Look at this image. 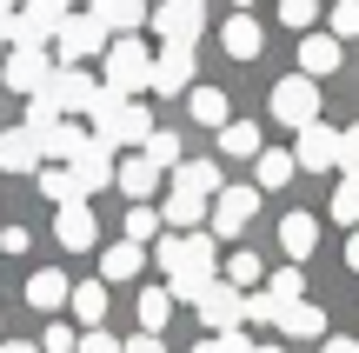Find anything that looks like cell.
Instances as JSON below:
<instances>
[{
  "label": "cell",
  "mask_w": 359,
  "mask_h": 353,
  "mask_svg": "<svg viewBox=\"0 0 359 353\" xmlns=\"http://www.w3.org/2000/svg\"><path fill=\"white\" fill-rule=\"evenodd\" d=\"M87 120H93V140H100V147H140L147 133H154V114H147L140 100H114L107 87L93 93Z\"/></svg>",
  "instance_id": "1"
},
{
  "label": "cell",
  "mask_w": 359,
  "mask_h": 353,
  "mask_svg": "<svg viewBox=\"0 0 359 353\" xmlns=\"http://www.w3.org/2000/svg\"><path fill=\"white\" fill-rule=\"evenodd\" d=\"M107 93L114 100H133V93H147V74H154V47H147L140 34H120V40H107Z\"/></svg>",
  "instance_id": "2"
},
{
  "label": "cell",
  "mask_w": 359,
  "mask_h": 353,
  "mask_svg": "<svg viewBox=\"0 0 359 353\" xmlns=\"http://www.w3.org/2000/svg\"><path fill=\"white\" fill-rule=\"evenodd\" d=\"M266 114L280 120V127H313V120H320V87H313L306 74H286V80H273V93H266Z\"/></svg>",
  "instance_id": "3"
},
{
  "label": "cell",
  "mask_w": 359,
  "mask_h": 353,
  "mask_svg": "<svg viewBox=\"0 0 359 353\" xmlns=\"http://www.w3.org/2000/svg\"><path fill=\"white\" fill-rule=\"evenodd\" d=\"M53 27H60V13H53V7H40V0H20V7L7 13V27H0V40H13V47H27V53H47Z\"/></svg>",
  "instance_id": "4"
},
{
  "label": "cell",
  "mask_w": 359,
  "mask_h": 353,
  "mask_svg": "<svg viewBox=\"0 0 359 353\" xmlns=\"http://www.w3.org/2000/svg\"><path fill=\"white\" fill-rule=\"evenodd\" d=\"M253 213H259V194H253V187H219L213 207H206V227H213V240H240Z\"/></svg>",
  "instance_id": "5"
},
{
  "label": "cell",
  "mask_w": 359,
  "mask_h": 353,
  "mask_svg": "<svg viewBox=\"0 0 359 353\" xmlns=\"http://www.w3.org/2000/svg\"><path fill=\"white\" fill-rule=\"evenodd\" d=\"M147 27H160L167 47H193L200 27H206V13H200V0H160V7L147 13Z\"/></svg>",
  "instance_id": "6"
},
{
  "label": "cell",
  "mask_w": 359,
  "mask_h": 353,
  "mask_svg": "<svg viewBox=\"0 0 359 353\" xmlns=\"http://www.w3.org/2000/svg\"><path fill=\"white\" fill-rule=\"evenodd\" d=\"M53 40H60V60H67V67H80V60H93V53H107V34H100V20H93V13H60Z\"/></svg>",
  "instance_id": "7"
},
{
  "label": "cell",
  "mask_w": 359,
  "mask_h": 353,
  "mask_svg": "<svg viewBox=\"0 0 359 353\" xmlns=\"http://www.w3.org/2000/svg\"><path fill=\"white\" fill-rule=\"evenodd\" d=\"M114 167H120V154H114V147H100V140H93V133H87V147H80V154L67 160V173H74L80 200H87V194H100V187L114 180Z\"/></svg>",
  "instance_id": "8"
},
{
  "label": "cell",
  "mask_w": 359,
  "mask_h": 353,
  "mask_svg": "<svg viewBox=\"0 0 359 353\" xmlns=\"http://www.w3.org/2000/svg\"><path fill=\"white\" fill-rule=\"evenodd\" d=\"M40 93H47V107H53V114H87V107H93V93H100V87H93V80L80 74V67H53V74H47V87H40Z\"/></svg>",
  "instance_id": "9"
},
{
  "label": "cell",
  "mask_w": 359,
  "mask_h": 353,
  "mask_svg": "<svg viewBox=\"0 0 359 353\" xmlns=\"http://www.w3.org/2000/svg\"><path fill=\"white\" fill-rule=\"evenodd\" d=\"M193 87V47H160L154 53V74H147V93H187Z\"/></svg>",
  "instance_id": "10"
},
{
  "label": "cell",
  "mask_w": 359,
  "mask_h": 353,
  "mask_svg": "<svg viewBox=\"0 0 359 353\" xmlns=\"http://www.w3.org/2000/svg\"><path fill=\"white\" fill-rule=\"evenodd\" d=\"M339 67H346V47H339L333 34H306L299 40V74H306L313 87H320L326 74H339Z\"/></svg>",
  "instance_id": "11"
},
{
  "label": "cell",
  "mask_w": 359,
  "mask_h": 353,
  "mask_svg": "<svg viewBox=\"0 0 359 353\" xmlns=\"http://www.w3.org/2000/svg\"><path fill=\"white\" fill-rule=\"evenodd\" d=\"M47 74H53V60H47V53H27V47H13V53H7V67H0V80H7L13 93H27V100L47 87Z\"/></svg>",
  "instance_id": "12"
},
{
  "label": "cell",
  "mask_w": 359,
  "mask_h": 353,
  "mask_svg": "<svg viewBox=\"0 0 359 353\" xmlns=\"http://www.w3.org/2000/svg\"><path fill=\"white\" fill-rule=\"evenodd\" d=\"M87 13L100 20V34H114V40H120V34H140L154 7H147V0H87Z\"/></svg>",
  "instance_id": "13"
},
{
  "label": "cell",
  "mask_w": 359,
  "mask_h": 353,
  "mask_svg": "<svg viewBox=\"0 0 359 353\" xmlns=\"http://www.w3.org/2000/svg\"><path fill=\"white\" fill-rule=\"evenodd\" d=\"M53 240H60L67 253H87L93 240H100V227H93L87 200H74V207H60V213H53Z\"/></svg>",
  "instance_id": "14"
},
{
  "label": "cell",
  "mask_w": 359,
  "mask_h": 353,
  "mask_svg": "<svg viewBox=\"0 0 359 353\" xmlns=\"http://www.w3.org/2000/svg\"><path fill=\"white\" fill-rule=\"evenodd\" d=\"M333 154H339V133L326 127V120H313V127H299V147H293V167H333Z\"/></svg>",
  "instance_id": "15"
},
{
  "label": "cell",
  "mask_w": 359,
  "mask_h": 353,
  "mask_svg": "<svg viewBox=\"0 0 359 353\" xmlns=\"http://www.w3.org/2000/svg\"><path fill=\"white\" fill-rule=\"evenodd\" d=\"M280 247H286V267H299L320 247V213H286L280 220Z\"/></svg>",
  "instance_id": "16"
},
{
  "label": "cell",
  "mask_w": 359,
  "mask_h": 353,
  "mask_svg": "<svg viewBox=\"0 0 359 353\" xmlns=\"http://www.w3.org/2000/svg\"><path fill=\"white\" fill-rule=\"evenodd\" d=\"M193 307H200V327H213V333L240 327V293H233V287H219V280H213V287H206Z\"/></svg>",
  "instance_id": "17"
},
{
  "label": "cell",
  "mask_w": 359,
  "mask_h": 353,
  "mask_svg": "<svg viewBox=\"0 0 359 353\" xmlns=\"http://www.w3.org/2000/svg\"><path fill=\"white\" fill-rule=\"evenodd\" d=\"M219 47L233 53V60H259V47H266V34H259L253 13H233L226 27H219Z\"/></svg>",
  "instance_id": "18"
},
{
  "label": "cell",
  "mask_w": 359,
  "mask_h": 353,
  "mask_svg": "<svg viewBox=\"0 0 359 353\" xmlns=\"http://www.w3.org/2000/svg\"><path fill=\"white\" fill-rule=\"evenodd\" d=\"M293 173H299L293 154H280V147H259V154H253V194H280Z\"/></svg>",
  "instance_id": "19"
},
{
  "label": "cell",
  "mask_w": 359,
  "mask_h": 353,
  "mask_svg": "<svg viewBox=\"0 0 359 353\" xmlns=\"http://www.w3.org/2000/svg\"><path fill=\"white\" fill-rule=\"evenodd\" d=\"M273 327L286 333V340H320V327H326V307H313V300H293V307H280V320Z\"/></svg>",
  "instance_id": "20"
},
{
  "label": "cell",
  "mask_w": 359,
  "mask_h": 353,
  "mask_svg": "<svg viewBox=\"0 0 359 353\" xmlns=\"http://www.w3.org/2000/svg\"><path fill=\"white\" fill-rule=\"evenodd\" d=\"M114 180H120V194H127L133 207H147V200H154V187H160V173L147 167L140 154H127V160H120V167H114Z\"/></svg>",
  "instance_id": "21"
},
{
  "label": "cell",
  "mask_w": 359,
  "mask_h": 353,
  "mask_svg": "<svg viewBox=\"0 0 359 353\" xmlns=\"http://www.w3.org/2000/svg\"><path fill=\"white\" fill-rule=\"evenodd\" d=\"M173 194L213 200L219 194V167H213V160H180V167H173Z\"/></svg>",
  "instance_id": "22"
},
{
  "label": "cell",
  "mask_w": 359,
  "mask_h": 353,
  "mask_svg": "<svg viewBox=\"0 0 359 353\" xmlns=\"http://www.w3.org/2000/svg\"><path fill=\"white\" fill-rule=\"evenodd\" d=\"M0 173H40V147H34V133H20V127L0 133Z\"/></svg>",
  "instance_id": "23"
},
{
  "label": "cell",
  "mask_w": 359,
  "mask_h": 353,
  "mask_svg": "<svg viewBox=\"0 0 359 353\" xmlns=\"http://www.w3.org/2000/svg\"><path fill=\"white\" fill-rule=\"evenodd\" d=\"M187 114L200 120V127H226V120H233V100L219 87H187Z\"/></svg>",
  "instance_id": "24"
},
{
  "label": "cell",
  "mask_w": 359,
  "mask_h": 353,
  "mask_svg": "<svg viewBox=\"0 0 359 353\" xmlns=\"http://www.w3.org/2000/svg\"><path fill=\"white\" fill-rule=\"evenodd\" d=\"M160 227H173V234H200V227H206V200H193V194H167V207H160Z\"/></svg>",
  "instance_id": "25"
},
{
  "label": "cell",
  "mask_w": 359,
  "mask_h": 353,
  "mask_svg": "<svg viewBox=\"0 0 359 353\" xmlns=\"http://www.w3.org/2000/svg\"><path fill=\"white\" fill-rule=\"evenodd\" d=\"M140 160H147L154 173H173L180 160H187V154H180V133H173V127H154V133L140 140Z\"/></svg>",
  "instance_id": "26"
},
{
  "label": "cell",
  "mask_w": 359,
  "mask_h": 353,
  "mask_svg": "<svg viewBox=\"0 0 359 353\" xmlns=\"http://www.w3.org/2000/svg\"><path fill=\"white\" fill-rule=\"evenodd\" d=\"M67 307H74L80 327H100V320H107V287H100V280H80V287H67Z\"/></svg>",
  "instance_id": "27"
},
{
  "label": "cell",
  "mask_w": 359,
  "mask_h": 353,
  "mask_svg": "<svg viewBox=\"0 0 359 353\" xmlns=\"http://www.w3.org/2000/svg\"><path fill=\"white\" fill-rule=\"evenodd\" d=\"M27 307H40V314H60L67 307V274H27Z\"/></svg>",
  "instance_id": "28"
},
{
  "label": "cell",
  "mask_w": 359,
  "mask_h": 353,
  "mask_svg": "<svg viewBox=\"0 0 359 353\" xmlns=\"http://www.w3.org/2000/svg\"><path fill=\"white\" fill-rule=\"evenodd\" d=\"M140 267H147V247H127V240H114V247L100 253V287H107V280H133Z\"/></svg>",
  "instance_id": "29"
},
{
  "label": "cell",
  "mask_w": 359,
  "mask_h": 353,
  "mask_svg": "<svg viewBox=\"0 0 359 353\" xmlns=\"http://www.w3.org/2000/svg\"><path fill=\"white\" fill-rule=\"evenodd\" d=\"M259 280H266L259 253H233V260L219 267V287H233V293H259Z\"/></svg>",
  "instance_id": "30"
},
{
  "label": "cell",
  "mask_w": 359,
  "mask_h": 353,
  "mask_svg": "<svg viewBox=\"0 0 359 353\" xmlns=\"http://www.w3.org/2000/svg\"><path fill=\"white\" fill-rule=\"evenodd\" d=\"M40 167H47V160H74L80 154V147H87V133H80V127H67V120H60V127H53V133H40Z\"/></svg>",
  "instance_id": "31"
},
{
  "label": "cell",
  "mask_w": 359,
  "mask_h": 353,
  "mask_svg": "<svg viewBox=\"0 0 359 353\" xmlns=\"http://www.w3.org/2000/svg\"><path fill=\"white\" fill-rule=\"evenodd\" d=\"M219 154L226 160H253L259 154V127L253 120H226V127H219Z\"/></svg>",
  "instance_id": "32"
},
{
  "label": "cell",
  "mask_w": 359,
  "mask_h": 353,
  "mask_svg": "<svg viewBox=\"0 0 359 353\" xmlns=\"http://www.w3.org/2000/svg\"><path fill=\"white\" fill-rule=\"evenodd\" d=\"M173 320V300H167V287H140V333H154L160 340V327Z\"/></svg>",
  "instance_id": "33"
},
{
  "label": "cell",
  "mask_w": 359,
  "mask_h": 353,
  "mask_svg": "<svg viewBox=\"0 0 359 353\" xmlns=\"http://www.w3.org/2000/svg\"><path fill=\"white\" fill-rule=\"evenodd\" d=\"M266 300H273V307L306 300V274H299V267H280V274H266Z\"/></svg>",
  "instance_id": "34"
},
{
  "label": "cell",
  "mask_w": 359,
  "mask_h": 353,
  "mask_svg": "<svg viewBox=\"0 0 359 353\" xmlns=\"http://www.w3.org/2000/svg\"><path fill=\"white\" fill-rule=\"evenodd\" d=\"M127 247H154L160 240V207H127Z\"/></svg>",
  "instance_id": "35"
},
{
  "label": "cell",
  "mask_w": 359,
  "mask_h": 353,
  "mask_svg": "<svg viewBox=\"0 0 359 353\" xmlns=\"http://www.w3.org/2000/svg\"><path fill=\"white\" fill-rule=\"evenodd\" d=\"M40 194H47L53 207H74L80 187H74V173H67V167H40Z\"/></svg>",
  "instance_id": "36"
},
{
  "label": "cell",
  "mask_w": 359,
  "mask_h": 353,
  "mask_svg": "<svg viewBox=\"0 0 359 353\" xmlns=\"http://www.w3.org/2000/svg\"><path fill=\"white\" fill-rule=\"evenodd\" d=\"M180 253H187V234H160V240H154V267H160L167 280L180 274Z\"/></svg>",
  "instance_id": "37"
},
{
  "label": "cell",
  "mask_w": 359,
  "mask_h": 353,
  "mask_svg": "<svg viewBox=\"0 0 359 353\" xmlns=\"http://www.w3.org/2000/svg\"><path fill=\"white\" fill-rule=\"evenodd\" d=\"M333 220L339 227H359V180H339L333 187Z\"/></svg>",
  "instance_id": "38"
},
{
  "label": "cell",
  "mask_w": 359,
  "mask_h": 353,
  "mask_svg": "<svg viewBox=\"0 0 359 353\" xmlns=\"http://www.w3.org/2000/svg\"><path fill=\"white\" fill-rule=\"evenodd\" d=\"M333 167H339V180H359V127H346V133H339Z\"/></svg>",
  "instance_id": "39"
},
{
  "label": "cell",
  "mask_w": 359,
  "mask_h": 353,
  "mask_svg": "<svg viewBox=\"0 0 359 353\" xmlns=\"http://www.w3.org/2000/svg\"><path fill=\"white\" fill-rule=\"evenodd\" d=\"M280 20L299 27V34H313V20H320V0H280Z\"/></svg>",
  "instance_id": "40"
},
{
  "label": "cell",
  "mask_w": 359,
  "mask_h": 353,
  "mask_svg": "<svg viewBox=\"0 0 359 353\" xmlns=\"http://www.w3.org/2000/svg\"><path fill=\"white\" fill-rule=\"evenodd\" d=\"M326 34H333V40H353V34H359V0H339V7H333V27H326Z\"/></svg>",
  "instance_id": "41"
},
{
  "label": "cell",
  "mask_w": 359,
  "mask_h": 353,
  "mask_svg": "<svg viewBox=\"0 0 359 353\" xmlns=\"http://www.w3.org/2000/svg\"><path fill=\"white\" fill-rule=\"evenodd\" d=\"M74 347H80V333H74V327H60V320L40 333V353H74Z\"/></svg>",
  "instance_id": "42"
},
{
  "label": "cell",
  "mask_w": 359,
  "mask_h": 353,
  "mask_svg": "<svg viewBox=\"0 0 359 353\" xmlns=\"http://www.w3.org/2000/svg\"><path fill=\"white\" fill-rule=\"evenodd\" d=\"M74 353H120V340H114L107 327H87V333H80V347H74Z\"/></svg>",
  "instance_id": "43"
},
{
  "label": "cell",
  "mask_w": 359,
  "mask_h": 353,
  "mask_svg": "<svg viewBox=\"0 0 359 353\" xmlns=\"http://www.w3.org/2000/svg\"><path fill=\"white\" fill-rule=\"evenodd\" d=\"M213 353H253V340L240 327H226V333H213Z\"/></svg>",
  "instance_id": "44"
},
{
  "label": "cell",
  "mask_w": 359,
  "mask_h": 353,
  "mask_svg": "<svg viewBox=\"0 0 359 353\" xmlns=\"http://www.w3.org/2000/svg\"><path fill=\"white\" fill-rule=\"evenodd\" d=\"M120 353H167V340H154V333H133V340H120Z\"/></svg>",
  "instance_id": "45"
},
{
  "label": "cell",
  "mask_w": 359,
  "mask_h": 353,
  "mask_svg": "<svg viewBox=\"0 0 359 353\" xmlns=\"http://www.w3.org/2000/svg\"><path fill=\"white\" fill-rule=\"evenodd\" d=\"M0 253H27V227H0Z\"/></svg>",
  "instance_id": "46"
},
{
  "label": "cell",
  "mask_w": 359,
  "mask_h": 353,
  "mask_svg": "<svg viewBox=\"0 0 359 353\" xmlns=\"http://www.w3.org/2000/svg\"><path fill=\"white\" fill-rule=\"evenodd\" d=\"M320 353H359V340H346V333H333V340H326Z\"/></svg>",
  "instance_id": "47"
},
{
  "label": "cell",
  "mask_w": 359,
  "mask_h": 353,
  "mask_svg": "<svg viewBox=\"0 0 359 353\" xmlns=\"http://www.w3.org/2000/svg\"><path fill=\"white\" fill-rule=\"evenodd\" d=\"M346 267H353V274H359V227H353V234H346Z\"/></svg>",
  "instance_id": "48"
},
{
  "label": "cell",
  "mask_w": 359,
  "mask_h": 353,
  "mask_svg": "<svg viewBox=\"0 0 359 353\" xmlns=\"http://www.w3.org/2000/svg\"><path fill=\"white\" fill-rule=\"evenodd\" d=\"M0 353H40L34 340H0Z\"/></svg>",
  "instance_id": "49"
},
{
  "label": "cell",
  "mask_w": 359,
  "mask_h": 353,
  "mask_svg": "<svg viewBox=\"0 0 359 353\" xmlns=\"http://www.w3.org/2000/svg\"><path fill=\"white\" fill-rule=\"evenodd\" d=\"M40 7H53V13H74V0H40Z\"/></svg>",
  "instance_id": "50"
},
{
  "label": "cell",
  "mask_w": 359,
  "mask_h": 353,
  "mask_svg": "<svg viewBox=\"0 0 359 353\" xmlns=\"http://www.w3.org/2000/svg\"><path fill=\"white\" fill-rule=\"evenodd\" d=\"M13 7H20V0H0V27H7V13H13Z\"/></svg>",
  "instance_id": "51"
},
{
  "label": "cell",
  "mask_w": 359,
  "mask_h": 353,
  "mask_svg": "<svg viewBox=\"0 0 359 353\" xmlns=\"http://www.w3.org/2000/svg\"><path fill=\"white\" fill-rule=\"evenodd\" d=\"M193 353H213V340H200V347H193Z\"/></svg>",
  "instance_id": "52"
},
{
  "label": "cell",
  "mask_w": 359,
  "mask_h": 353,
  "mask_svg": "<svg viewBox=\"0 0 359 353\" xmlns=\"http://www.w3.org/2000/svg\"><path fill=\"white\" fill-rule=\"evenodd\" d=\"M253 353H286V347H253Z\"/></svg>",
  "instance_id": "53"
},
{
  "label": "cell",
  "mask_w": 359,
  "mask_h": 353,
  "mask_svg": "<svg viewBox=\"0 0 359 353\" xmlns=\"http://www.w3.org/2000/svg\"><path fill=\"white\" fill-rule=\"evenodd\" d=\"M233 7H240V13H246V7H253V0H233Z\"/></svg>",
  "instance_id": "54"
},
{
  "label": "cell",
  "mask_w": 359,
  "mask_h": 353,
  "mask_svg": "<svg viewBox=\"0 0 359 353\" xmlns=\"http://www.w3.org/2000/svg\"><path fill=\"white\" fill-rule=\"evenodd\" d=\"M333 7H339V0H333Z\"/></svg>",
  "instance_id": "55"
}]
</instances>
